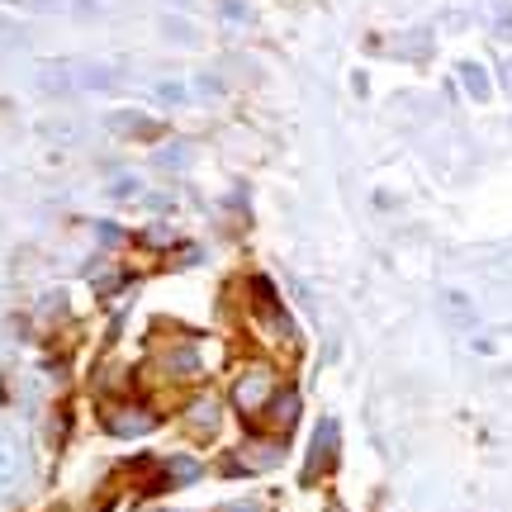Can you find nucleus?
Segmentation results:
<instances>
[{"label":"nucleus","mask_w":512,"mask_h":512,"mask_svg":"<svg viewBox=\"0 0 512 512\" xmlns=\"http://www.w3.org/2000/svg\"><path fill=\"white\" fill-rule=\"evenodd\" d=\"M204 351H200V337L190 332H157L147 342V375L162 384H195L204 380Z\"/></svg>","instance_id":"1"},{"label":"nucleus","mask_w":512,"mask_h":512,"mask_svg":"<svg viewBox=\"0 0 512 512\" xmlns=\"http://www.w3.org/2000/svg\"><path fill=\"white\" fill-rule=\"evenodd\" d=\"M275 389H280V375H275L271 361H247L233 375V384H228V403H233L238 418H247L256 427V418L266 413V403L275 399Z\"/></svg>","instance_id":"2"},{"label":"nucleus","mask_w":512,"mask_h":512,"mask_svg":"<svg viewBox=\"0 0 512 512\" xmlns=\"http://www.w3.org/2000/svg\"><path fill=\"white\" fill-rule=\"evenodd\" d=\"M100 422H105L110 437L128 441V437H143V432L157 427V408H152L147 399H133V394H105V403H100Z\"/></svg>","instance_id":"3"},{"label":"nucleus","mask_w":512,"mask_h":512,"mask_svg":"<svg viewBox=\"0 0 512 512\" xmlns=\"http://www.w3.org/2000/svg\"><path fill=\"white\" fill-rule=\"evenodd\" d=\"M223 403H228V399L209 394V389H195V394L181 403V413H176L181 432H185L190 441H200V446L219 441V437H223Z\"/></svg>","instance_id":"4"},{"label":"nucleus","mask_w":512,"mask_h":512,"mask_svg":"<svg viewBox=\"0 0 512 512\" xmlns=\"http://www.w3.org/2000/svg\"><path fill=\"white\" fill-rule=\"evenodd\" d=\"M299 408H304L299 389H294V384H280V389H275V399L266 403V413L256 418V427H261L266 437H290L294 422H299Z\"/></svg>","instance_id":"5"},{"label":"nucleus","mask_w":512,"mask_h":512,"mask_svg":"<svg viewBox=\"0 0 512 512\" xmlns=\"http://www.w3.org/2000/svg\"><path fill=\"white\" fill-rule=\"evenodd\" d=\"M332 460H337V422H318V432H313V446H309V460H304V484L328 470Z\"/></svg>","instance_id":"6"},{"label":"nucleus","mask_w":512,"mask_h":512,"mask_svg":"<svg viewBox=\"0 0 512 512\" xmlns=\"http://www.w3.org/2000/svg\"><path fill=\"white\" fill-rule=\"evenodd\" d=\"M204 475V465L195 456H166L157 460V489H176V484H195Z\"/></svg>","instance_id":"7"},{"label":"nucleus","mask_w":512,"mask_h":512,"mask_svg":"<svg viewBox=\"0 0 512 512\" xmlns=\"http://www.w3.org/2000/svg\"><path fill=\"white\" fill-rule=\"evenodd\" d=\"M19 479V446L0 437V489H10Z\"/></svg>","instance_id":"8"}]
</instances>
